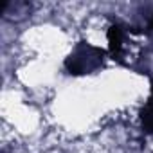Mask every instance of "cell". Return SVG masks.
Wrapping results in <instances>:
<instances>
[{
    "label": "cell",
    "mask_w": 153,
    "mask_h": 153,
    "mask_svg": "<svg viewBox=\"0 0 153 153\" xmlns=\"http://www.w3.org/2000/svg\"><path fill=\"white\" fill-rule=\"evenodd\" d=\"M151 29H153V18H151Z\"/></svg>",
    "instance_id": "3957f363"
},
{
    "label": "cell",
    "mask_w": 153,
    "mask_h": 153,
    "mask_svg": "<svg viewBox=\"0 0 153 153\" xmlns=\"http://www.w3.org/2000/svg\"><path fill=\"white\" fill-rule=\"evenodd\" d=\"M103 63V51L90 45V43H79L72 51V54L67 58L65 67L70 74H87L99 68Z\"/></svg>",
    "instance_id": "6da1fadb"
},
{
    "label": "cell",
    "mask_w": 153,
    "mask_h": 153,
    "mask_svg": "<svg viewBox=\"0 0 153 153\" xmlns=\"http://www.w3.org/2000/svg\"><path fill=\"white\" fill-rule=\"evenodd\" d=\"M140 119H142V126H144V130L149 131V133H153V88H151V96H149L148 103H146L144 108H142Z\"/></svg>",
    "instance_id": "7a4b0ae2"
}]
</instances>
